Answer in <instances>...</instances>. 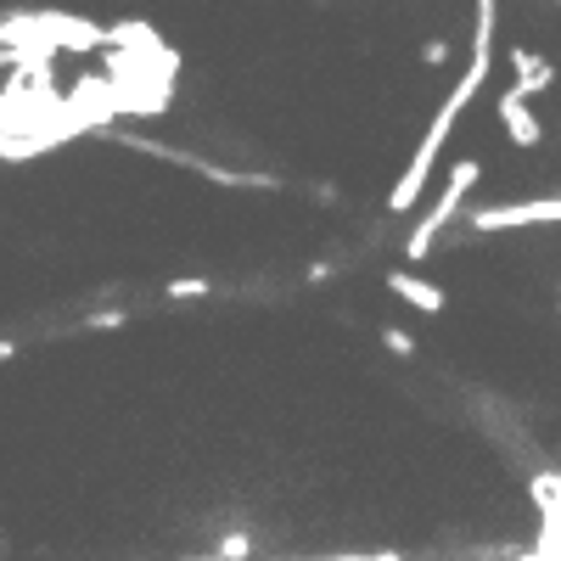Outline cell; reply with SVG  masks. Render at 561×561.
Here are the masks:
<instances>
[{
  "instance_id": "cell-1",
  "label": "cell",
  "mask_w": 561,
  "mask_h": 561,
  "mask_svg": "<svg viewBox=\"0 0 561 561\" xmlns=\"http://www.w3.org/2000/svg\"><path fill=\"white\" fill-rule=\"evenodd\" d=\"M494 28H500V0H478V45H472V68H466V73L455 79V90L438 102L433 129L421 135L415 158L404 163V174L393 180V192H388V214H410V208L421 203V192H427V174H433L438 152L449 147V135H455L460 113L472 107V96H478V90L489 84V73H494Z\"/></svg>"
},
{
  "instance_id": "cell-2",
  "label": "cell",
  "mask_w": 561,
  "mask_h": 561,
  "mask_svg": "<svg viewBox=\"0 0 561 561\" xmlns=\"http://www.w3.org/2000/svg\"><path fill=\"white\" fill-rule=\"evenodd\" d=\"M478 180H483V163H478V158H460V163L444 174V192L433 197V208L421 214V219H415V230L404 237V259H410V264H427L433 242L444 237V225H455V219H460L466 197L478 192Z\"/></svg>"
},
{
  "instance_id": "cell-3",
  "label": "cell",
  "mask_w": 561,
  "mask_h": 561,
  "mask_svg": "<svg viewBox=\"0 0 561 561\" xmlns=\"http://www.w3.org/2000/svg\"><path fill=\"white\" fill-rule=\"evenodd\" d=\"M523 225H561V197H534V203H500V208H472V230H523Z\"/></svg>"
},
{
  "instance_id": "cell-4",
  "label": "cell",
  "mask_w": 561,
  "mask_h": 561,
  "mask_svg": "<svg viewBox=\"0 0 561 561\" xmlns=\"http://www.w3.org/2000/svg\"><path fill=\"white\" fill-rule=\"evenodd\" d=\"M500 129H505L511 140H517V147H523V152H534V147H539V140H545V124L534 118V107H528V96H523V90H517V84H511V90H505V96H500Z\"/></svg>"
},
{
  "instance_id": "cell-5",
  "label": "cell",
  "mask_w": 561,
  "mask_h": 561,
  "mask_svg": "<svg viewBox=\"0 0 561 561\" xmlns=\"http://www.w3.org/2000/svg\"><path fill=\"white\" fill-rule=\"evenodd\" d=\"M388 293L399 298V304H410V309H421V314H438L449 298H444V287L438 280H427V275H415V270H393L388 275Z\"/></svg>"
},
{
  "instance_id": "cell-6",
  "label": "cell",
  "mask_w": 561,
  "mask_h": 561,
  "mask_svg": "<svg viewBox=\"0 0 561 561\" xmlns=\"http://www.w3.org/2000/svg\"><path fill=\"white\" fill-rule=\"evenodd\" d=\"M511 73H517V90H523V96H539V90L556 84V68H550L539 51H523V45L511 51Z\"/></svg>"
},
{
  "instance_id": "cell-7",
  "label": "cell",
  "mask_w": 561,
  "mask_h": 561,
  "mask_svg": "<svg viewBox=\"0 0 561 561\" xmlns=\"http://www.w3.org/2000/svg\"><path fill=\"white\" fill-rule=\"evenodd\" d=\"M528 494H534V505H539V517H550V511L561 505V472H539V478L528 483Z\"/></svg>"
},
{
  "instance_id": "cell-8",
  "label": "cell",
  "mask_w": 561,
  "mask_h": 561,
  "mask_svg": "<svg viewBox=\"0 0 561 561\" xmlns=\"http://www.w3.org/2000/svg\"><path fill=\"white\" fill-rule=\"evenodd\" d=\"M208 293H214V287H208L203 275H180L174 287H169V298H180V304H185V298H208Z\"/></svg>"
},
{
  "instance_id": "cell-9",
  "label": "cell",
  "mask_w": 561,
  "mask_h": 561,
  "mask_svg": "<svg viewBox=\"0 0 561 561\" xmlns=\"http://www.w3.org/2000/svg\"><path fill=\"white\" fill-rule=\"evenodd\" d=\"M382 348L399 354V359H410V354H415V337L404 332V325H388V332H382Z\"/></svg>"
},
{
  "instance_id": "cell-10",
  "label": "cell",
  "mask_w": 561,
  "mask_h": 561,
  "mask_svg": "<svg viewBox=\"0 0 561 561\" xmlns=\"http://www.w3.org/2000/svg\"><path fill=\"white\" fill-rule=\"evenodd\" d=\"M219 556H225V561H242V556H253V534H230V539L219 545Z\"/></svg>"
},
{
  "instance_id": "cell-11",
  "label": "cell",
  "mask_w": 561,
  "mask_h": 561,
  "mask_svg": "<svg viewBox=\"0 0 561 561\" xmlns=\"http://www.w3.org/2000/svg\"><path fill=\"white\" fill-rule=\"evenodd\" d=\"M309 561H404L399 550H365V556H309Z\"/></svg>"
},
{
  "instance_id": "cell-12",
  "label": "cell",
  "mask_w": 561,
  "mask_h": 561,
  "mask_svg": "<svg viewBox=\"0 0 561 561\" xmlns=\"http://www.w3.org/2000/svg\"><path fill=\"white\" fill-rule=\"evenodd\" d=\"M421 57H427V62H444V57H449V45H444V39H427V51H421Z\"/></svg>"
},
{
  "instance_id": "cell-13",
  "label": "cell",
  "mask_w": 561,
  "mask_h": 561,
  "mask_svg": "<svg viewBox=\"0 0 561 561\" xmlns=\"http://www.w3.org/2000/svg\"><path fill=\"white\" fill-rule=\"evenodd\" d=\"M517 561H550V556H545V550L534 545V550H517Z\"/></svg>"
}]
</instances>
